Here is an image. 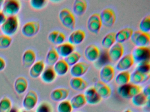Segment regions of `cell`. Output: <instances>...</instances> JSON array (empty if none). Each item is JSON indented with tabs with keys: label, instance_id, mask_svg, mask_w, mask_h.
<instances>
[{
	"label": "cell",
	"instance_id": "cell-21",
	"mask_svg": "<svg viewBox=\"0 0 150 112\" xmlns=\"http://www.w3.org/2000/svg\"><path fill=\"white\" fill-rule=\"evenodd\" d=\"M71 87L77 91H83L87 88V82L81 77H72L69 82Z\"/></svg>",
	"mask_w": 150,
	"mask_h": 112
},
{
	"label": "cell",
	"instance_id": "cell-31",
	"mask_svg": "<svg viewBox=\"0 0 150 112\" xmlns=\"http://www.w3.org/2000/svg\"><path fill=\"white\" fill-rule=\"evenodd\" d=\"M132 104L137 107H141L149 102L150 98L146 97L141 92L131 98Z\"/></svg>",
	"mask_w": 150,
	"mask_h": 112
},
{
	"label": "cell",
	"instance_id": "cell-13",
	"mask_svg": "<svg viewBox=\"0 0 150 112\" xmlns=\"http://www.w3.org/2000/svg\"><path fill=\"white\" fill-rule=\"evenodd\" d=\"M86 103L91 105L98 104L101 101V98L95 89L94 87L87 88L84 94Z\"/></svg>",
	"mask_w": 150,
	"mask_h": 112
},
{
	"label": "cell",
	"instance_id": "cell-14",
	"mask_svg": "<svg viewBox=\"0 0 150 112\" xmlns=\"http://www.w3.org/2000/svg\"><path fill=\"white\" fill-rule=\"evenodd\" d=\"M89 65L85 62H79L72 66L70 74L73 77H81L88 71Z\"/></svg>",
	"mask_w": 150,
	"mask_h": 112
},
{
	"label": "cell",
	"instance_id": "cell-37",
	"mask_svg": "<svg viewBox=\"0 0 150 112\" xmlns=\"http://www.w3.org/2000/svg\"><path fill=\"white\" fill-rule=\"evenodd\" d=\"M135 70L142 73H150V61H145L137 63Z\"/></svg>",
	"mask_w": 150,
	"mask_h": 112
},
{
	"label": "cell",
	"instance_id": "cell-17",
	"mask_svg": "<svg viewBox=\"0 0 150 112\" xmlns=\"http://www.w3.org/2000/svg\"><path fill=\"white\" fill-rule=\"evenodd\" d=\"M36 54L31 49H28L23 52L22 57V63L25 68H30L36 62Z\"/></svg>",
	"mask_w": 150,
	"mask_h": 112
},
{
	"label": "cell",
	"instance_id": "cell-24",
	"mask_svg": "<svg viewBox=\"0 0 150 112\" xmlns=\"http://www.w3.org/2000/svg\"><path fill=\"white\" fill-rule=\"evenodd\" d=\"M48 39L52 43L58 45L64 42L66 36L63 32L59 31L54 30L49 33Z\"/></svg>",
	"mask_w": 150,
	"mask_h": 112
},
{
	"label": "cell",
	"instance_id": "cell-7",
	"mask_svg": "<svg viewBox=\"0 0 150 112\" xmlns=\"http://www.w3.org/2000/svg\"><path fill=\"white\" fill-rule=\"evenodd\" d=\"M102 25L108 28L112 27L115 22L116 15L112 9L108 8L104 9L100 14Z\"/></svg>",
	"mask_w": 150,
	"mask_h": 112
},
{
	"label": "cell",
	"instance_id": "cell-2",
	"mask_svg": "<svg viewBox=\"0 0 150 112\" xmlns=\"http://www.w3.org/2000/svg\"><path fill=\"white\" fill-rule=\"evenodd\" d=\"M142 88L139 85L131 83L120 86L117 88V93L122 98L125 99H131L136 94L141 92Z\"/></svg>",
	"mask_w": 150,
	"mask_h": 112
},
{
	"label": "cell",
	"instance_id": "cell-28",
	"mask_svg": "<svg viewBox=\"0 0 150 112\" xmlns=\"http://www.w3.org/2000/svg\"><path fill=\"white\" fill-rule=\"evenodd\" d=\"M70 102L73 109H75L81 108L86 104L83 94H78L74 95L70 100Z\"/></svg>",
	"mask_w": 150,
	"mask_h": 112
},
{
	"label": "cell",
	"instance_id": "cell-11",
	"mask_svg": "<svg viewBox=\"0 0 150 112\" xmlns=\"http://www.w3.org/2000/svg\"><path fill=\"white\" fill-rule=\"evenodd\" d=\"M115 70L111 65H105L103 66L100 71V81L105 84L110 83L115 77Z\"/></svg>",
	"mask_w": 150,
	"mask_h": 112
},
{
	"label": "cell",
	"instance_id": "cell-33",
	"mask_svg": "<svg viewBox=\"0 0 150 112\" xmlns=\"http://www.w3.org/2000/svg\"><path fill=\"white\" fill-rule=\"evenodd\" d=\"M115 33L109 32L104 36L101 41V45L103 48L109 49L116 43Z\"/></svg>",
	"mask_w": 150,
	"mask_h": 112
},
{
	"label": "cell",
	"instance_id": "cell-40",
	"mask_svg": "<svg viewBox=\"0 0 150 112\" xmlns=\"http://www.w3.org/2000/svg\"><path fill=\"white\" fill-rule=\"evenodd\" d=\"M58 109L59 112H72L73 110L70 101L66 100L59 103Z\"/></svg>",
	"mask_w": 150,
	"mask_h": 112
},
{
	"label": "cell",
	"instance_id": "cell-20",
	"mask_svg": "<svg viewBox=\"0 0 150 112\" xmlns=\"http://www.w3.org/2000/svg\"><path fill=\"white\" fill-rule=\"evenodd\" d=\"M149 78L150 73H142L134 70V71L130 74V82L131 84L139 85V84L145 82L149 79Z\"/></svg>",
	"mask_w": 150,
	"mask_h": 112
},
{
	"label": "cell",
	"instance_id": "cell-1",
	"mask_svg": "<svg viewBox=\"0 0 150 112\" xmlns=\"http://www.w3.org/2000/svg\"><path fill=\"white\" fill-rule=\"evenodd\" d=\"M19 25L20 22L17 15L8 17L5 22L1 25L0 29L3 34L11 37L17 32Z\"/></svg>",
	"mask_w": 150,
	"mask_h": 112
},
{
	"label": "cell",
	"instance_id": "cell-5",
	"mask_svg": "<svg viewBox=\"0 0 150 112\" xmlns=\"http://www.w3.org/2000/svg\"><path fill=\"white\" fill-rule=\"evenodd\" d=\"M130 39L136 47H148L150 44L149 33L143 32L140 30L133 32Z\"/></svg>",
	"mask_w": 150,
	"mask_h": 112
},
{
	"label": "cell",
	"instance_id": "cell-43",
	"mask_svg": "<svg viewBox=\"0 0 150 112\" xmlns=\"http://www.w3.org/2000/svg\"><path fill=\"white\" fill-rule=\"evenodd\" d=\"M7 18L6 16L4 14L2 10H0V26L5 22Z\"/></svg>",
	"mask_w": 150,
	"mask_h": 112
},
{
	"label": "cell",
	"instance_id": "cell-38",
	"mask_svg": "<svg viewBox=\"0 0 150 112\" xmlns=\"http://www.w3.org/2000/svg\"><path fill=\"white\" fill-rule=\"evenodd\" d=\"M48 1L46 0H30V5L35 10H41L46 7Z\"/></svg>",
	"mask_w": 150,
	"mask_h": 112
},
{
	"label": "cell",
	"instance_id": "cell-29",
	"mask_svg": "<svg viewBox=\"0 0 150 112\" xmlns=\"http://www.w3.org/2000/svg\"><path fill=\"white\" fill-rule=\"evenodd\" d=\"M69 66L64 59H60L54 65L53 68L57 75L61 76L67 73Z\"/></svg>",
	"mask_w": 150,
	"mask_h": 112
},
{
	"label": "cell",
	"instance_id": "cell-16",
	"mask_svg": "<svg viewBox=\"0 0 150 112\" xmlns=\"http://www.w3.org/2000/svg\"><path fill=\"white\" fill-rule=\"evenodd\" d=\"M94 88L101 99H108L111 94V89L108 84L100 81L95 83Z\"/></svg>",
	"mask_w": 150,
	"mask_h": 112
},
{
	"label": "cell",
	"instance_id": "cell-4",
	"mask_svg": "<svg viewBox=\"0 0 150 112\" xmlns=\"http://www.w3.org/2000/svg\"><path fill=\"white\" fill-rule=\"evenodd\" d=\"M21 7V2L18 0H6L4 1L1 10L7 17L13 16L20 12Z\"/></svg>",
	"mask_w": 150,
	"mask_h": 112
},
{
	"label": "cell",
	"instance_id": "cell-8",
	"mask_svg": "<svg viewBox=\"0 0 150 112\" xmlns=\"http://www.w3.org/2000/svg\"><path fill=\"white\" fill-rule=\"evenodd\" d=\"M102 24L99 13L92 14L88 19L87 27L91 33L98 34L101 29Z\"/></svg>",
	"mask_w": 150,
	"mask_h": 112
},
{
	"label": "cell",
	"instance_id": "cell-25",
	"mask_svg": "<svg viewBox=\"0 0 150 112\" xmlns=\"http://www.w3.org/2000/svg\"><path fill=\"white\" fill-rule=\"evenodd\" d=\"M57 76V74L53 67L49 66L48 67H45L41 74L40 77L43 82L46 83H50L55 80Z\"/></svg>",
	"mask_w": 150,
	"mask_h": 112
},
{
	"label": "cell",
	"instance_id": "cell-9",
	"mask_svg": "<svg viewBox=\"0 0 150 112\" xmlns=\"http://www.w3.org/2000/svg\"><path fill=\"white\" fill-rule=\"evenodd\" d=\"M40 25L36 21H30L23 24L21 32L26 37H32L35 36L40 30Z\"/></svg>",
	"mask_w": 150,
	"mask_h": 112
},
{
	"label": "cell",
	"instance_id": "cell-6",
	"mask_svg": "<svg viewBox=\"0 0 150 112\" xmlns=\"http://www.w3.org/2000/svg\"><path fill=\"white\" fill-rule=\"evenodd\" d=\"M135 63L150 61V50L148 47H136L131 54Z\"/></svg>",
	"mask_w": 150,
	"mask_h": 112
},
{
	"label": "cell",
	"instance_id": "cell-32",
	"mask_svg": "<svg viewBox=\"0 0 150 112\" xmlns=\"http://www.w3.org/2000/svg\"><path fill=\"white\" fill-rule=\"evenodd\" d=\"M130 73L128 71L120 72L116 76L115 81L119 86L129 84L130 82Z\"/></svg>",
	"mask_w": 150,
	"mask_h": 112
},
{
	"label": "cell",
	"instance_id": "cell-34",
	"mask_svg": "<svg viewBox=\"0 0 150 112\" xmlns=\"http://www.w3.org/2000/svg\"><path fill=\"white\" fill-rule=\"evenodd\" d=\"M81 58L80 53L79 52L74 51L66 57L64 58V60L69 66H72L79 62Z\"/></svg>",
	"mask_w": 150,
	"mask_h": 112
},
{
	"label": "cell",
	"instance_id": "cell-12",
	"mask_svg": "<svg viewBox=\"0 0 150 112\" xmlns=\"http://www.w3.org/2000/svg\"><path fill=\"white\" fill-rule=\"evenodd\" d=\"M134 61L131 54L123 56L117 61L116 65V69L119 71H127L134 64Z\"/></svg>",
	"mask_w": 150,
	"mask_h": 112
},
{
	"label": "cell",
	"instance_id": "cell-27",
	"mask_svg": "<svg viewBox=\"0 0 150 112\" xmlns=\"http://www.w3.org/2000/svg\"><path fill=\"white\" fill-rule=\"evenodd\" d=\"M69 90L65 88H59L52 91L51 94L52 99L56 101L65 100L69 96Z\"/></svg>",
	"mask_w": 150,
	"mask_h": 112
},
{
	"label": "cell",
	"instance_id": "cell-35",
	"mask_svg": "<svg viewBox=\"0 0 150 112\" xmlns=\"http://www.w3.org/2000/svg\"><path fill=\"white\" fill-rule=\"evenodd\" d=\"M28 86V81L23 77H20L16 80L15 87L17 92H24Z\"/></svg>",
	"mask_w": 150,
	"mask_h": 112
},
{
	"label": "cell",
	"instance_id": "cell-10",
	"mask_svg": "<svg viewBox=\"0 0 150 112\" xmlns=\"http://www.w3.org/2000/svg\"><path fill=\"white\" fill-rule=\"evenodd\" d=\"M124 48L122 44L115 43L109 49L108 56L112 62H117L123 55Z\"/></svg>",
	"mask_w": 150,
	"mask_h": 112
},
{
	"label": "cell",
	"instance_id": "cell-36",
	"mask_svg": "<svg viewBox=\"0 0 150 112\" xmlns=\"http://www.w3.org/2000/svg\"><path fill=\"white\" fill-rule=\"evenodd\" d=\"M139 30L149 33L150 31V16L147 15L142 18L139 24Z\"/></svg>",
	"mask_w": 150,
	"mask_h": 112
},
{
	"label": "cell",
	"instance_id": "cell-41",
	"mask_svg": "<svg viewBox=\"0 0 150 112\" xmlns=\"http://www.w3.org/2000/svg\"><path fill=\"white\" fill-rule=\"evenodd\" d=\"M142 93L147 98H150V85L149 84L146 86L142 91Z\"/></svg>",
	"mask_w": 150,
	"mask_h": 112
},
{
	"label": "cell",
	"instance_id": "cell-45",
	"mask_svg": "<svg viewBox=\"0 0 150 112\" xmlns=\"http://www.w3.org/2000/svg\"><path fill=\"white\" fill-rule=\"evenodd\" d=\"M123 112H132L131 111H130V110H129V109H126V110H125L124 111H123Z\"/></svg>",
	"mask_w": 150,
	"mask_h": 112
},
{
	"label": "cell",
	"instance_id": "cell-23",
	"mask_svg": "<svg viewBox=\"0 0 150 112\" xmlns=\"http://www.w3.org/2000/svg\"><path fill=\"white\" fill-rule=\"evenodd\" d=\"M133 31L130 28H125L115 33L116 43L122 44L130 38Z\"/></svg>",
	"mask_w": 150,
	"mask_h": 112
},
{
	"label": "cell",
	"instance_id": "cell-46",
	"mask_svg": "<svg viewBox=\"0 0 150 112\" xmlns=\"http://www.w3.org/2000/svg\"></svg>",
	"mask_w": 150,
	"mask_h": 112
},
{
	"label": "cell",
	"instance_id": "cell-42",
	"mask_svg": "<svg viewBox=\"0 0 150 112\" xmlns=\"http://www.w3.org/2000/svg\"><path fill=\"white\" fill-rule=\"evenodd\" d=\"M6 62L5 60L0 57V71H2L6 68Z\"/></svg>",
	"mask_w": 150,
	"mask_h": 112
},
{
	"label": "cell",
	"instance_id": "cell-3",
	"mask_svg": "<svg viewBox=\"0 0 150 112\" xmlns=\"http://www.w3.org/2000/svg\"><path fill=\"white\" fill-rule=\"evenodd\" d=\"M59 18L62 24L68 29H74L76 25L75 16L70 10L64 8L59 13Z\"/></svg>",
	"mask_w": 150,
	"mask_h": 112
},
{
	"label": "cell",
	"instance_id": "cell-39",
	"mask_svg": "<svg viewBox=\"0 0 150 112\" xmlns=\"http://www.w3.org/2000/svg\"><path fill=\"white\" fill-rule=\"evenodd\" d=\"M11 37L6 35H0V49H6L8 48L12 43Z\"/></svg>",
	"mask_w": 150,
	"mask_h": 112
},
{
	"label": "cell",
	"instance_id": "cell-15",
	"mask_svg": "<svg viewBox=\"0 0 150 112\" xmlns=\"http://www.w3.org/2000/svg\"><path fill=\"white\" fill-rule=\"evenodd\" d=\"M85 57L90 62H94L98 59L100 56V50L95 45L88 46L84 51Z\"/></svg>",
	"mask_w": 150,
	"mask_h": 112
},
{
	"label": "cell",
	"instance_id": "cell-18",
	"mask_svg": "<svg viewBox=\"0 0 150 112\" xmlns=\"http://www.w3.org/2000/svg\"><path fill=\"white\" fill-rule=\"evenodd\" d=\"M86 34L83 30L77 29L74 31L69 35L68 42L73 45L81 43L86 38Z\"/></svg>",
	"mask_w": 150,
	"mask_h": 112
},
{
	"label": "cell",
	"instance_id": "cell-22",
	"mask_svg": "<svg viewBox=\"0 0 150 112\" xmlns=\"http://www.w3.org/2000/svg\"><path fill=\"white\" fill-rule=\"evenodd\" d=\"M55 49L59 57L65 58L74 51V47L68 42H64L57 45Z\"/></svg>",
	"mask_w": 150,
	"mask_h": 112
},
{
	"label": "cell",
	"instance_id": "cell-26",
	"mask_svg": "<svg viewBox=\"0 0 150 112\" xmlns=\"http://www.w3.org/2000/svg\"><path fill=\"white\" fill-rule=\"evenodd\" d=\"M87 2L85 0H75L73 5L74 13L80 16L85 14L87 8Z\"/></svg>",
	"mask_w": 150,
	"mask_h": 112
},
{
	"label": "cell",
	"instance_id": "cell-44",
	"mask_svg": "<svg viewBox=\"0 0 150 112\" xmlns=\"http://www.w3.org/2000/svg\"><path fill=\"white\" fill-rule=\"evenodd\" d=\"M4 1L2 0H0V10H1L2 9V5H3Z\"/></svg>",
	"mask_w": 150,
	"mask_h": 112
},
{
	"label": "cell",
	"instance_id": "cell-19",
	"mask_svg": "<svg viewBox=\"0 0 150 112\" xmlns=\"http://www.w3.org/2000/svg\"><path fill=\"white\" fill-rule=\"evenodd\" d=\"M45 68V63L42 60L36 61L30 68V76L33 78H37L41 76Z\"/></svg>",
	"mask_w": 150,
	"mask_h": 112
},
{
	"label": "cell",
	"instance_id": "cell-30",
	"mask_svg": "<svg viewBox=\"0 0 150 112\" xmlns=\"http://www.w3.org/2000/svg\"><path fill=\"white\" fill-rule=\"evenodd\" d=\"M59 57L55 48H51L46 54L45 63L49 66H53L59 60Z\"/></svg>",
	"mask_w": 150,
	"mask_h": 112
}]
</instances>
